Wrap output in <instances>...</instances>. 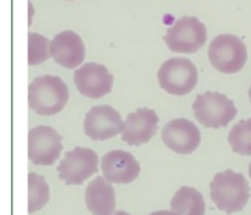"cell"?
<instances>
[{
    "mask_svg": "<svg viewBox=\"0 0 251 215\" xmlns=\"http://www.w3.org/2000/svg\"><path fill=\"white\" fill-rule=\"evenodd\" d=\"M85 44L76 32L68 29L56 34L50 42V54L56 64L65 68H76L85 59Z\"/></svg>",
    "mask_w": 251,
    "mask_h": 215,
    "instance_id": "cell-14",
    "label": "cell"
},
{
    "mask_svg": "<svg viewBox=\"0 0 251 215\" xmlns=\"http://www.w3.org/2000/svg\"><path fill=\"white\" fill-rule=\"evenodd\" d=\"M63 150L61 136L49 126H37L28 133V158L34 165H53Z\"/></svg>",
    "mask_w": 251,
    "mask_h": 215,
    "instance_id": "cell-8",
    "label": "cell"
},
{
    "mask_svg": "<svg viewBox=\"0 0 251 215\" xmlns=\"http://www.w3.org/2000/svg\"><path fill=\"white\" fill-rule=\"evenodd\" d=\"M49 186L44 176L36 172L28 173V213L41 210L49 202Z\"/></svg>",
    "mask_w": 251,
    "mask_h": 215,
    "instance_id": "cell-17",
    "label": "cell"
},
{
    "mask_svg": "<svg viewBox=\"0 0 251 215\" xmlns=\"http://www.w3.org/2000/svg\"><path fill=\"white\" fill-rule=\"evenodd\" d=\"M193 110L198 121L208 129L226 127L238 114L234 102L218 92L199 94L193 104Z\"/></svg>",
    "mask_w": 251,
    "mask_h": 215,
    "instance_id": "cell-3",
    "label": "cell"
},
{
    "mask_svg": "<svg viewBox=\"0 0 251 215\" xmlns=\"http://www.w3.org/2000/svg\"><path fill=\"white\" fill-rule=\"evenodd\" d=\"M211 199L227 214L240 212L250 198V186L245 176L233 170L216 173L210 183Z\"/></svg>",
    "mask_w": 251,
    "mask_h": 215,
    "instance_id": "cell-1",
    "label": "cell"
},
{
    "mask_svg": "<svg viewBox=\"0 0 251 215\" xmlns=\"http://www.w3.org/2000/svg\"><path fill=\"white\" fill-rule=\"evenodd\" d=\"M76 88L85 97L98 99L112 92L113 76L105 66L87 63L74 73Z\"/></svg>",
    "mask_w": 251,
    "mask_h": 215,
    "instance_id": "cell-10",
    "label": "cell"
},
{
    "mask_svg": "<svg viewBox=\"0 0 251 215\" xmlns=\"http://www.w3.org/2000/svg\"><path fill=\"white\" fill-rule=\"evenodd\" d=\"M159 86L173 95L189 94L198 83L196 66L186 58H171L164 61L158 71Z\"/></svg>",
    "mask_w": 251,
    "mask_h": 215,
    "instance_id": "cell-6",
    "label": "cell"
},
{
    "mask_svg": "<svg viewBox=\"0 0 251 215\" xmlns=\"http://www.w3.org/2000/svg\"><path fill=\"white\" fill-rule=\"evenodd\" d=\"M86 136L93 141H107L124 129L119 112L110 105H97L91 108L83 121Z\"/></svg>",
    "mask_w": 251,
    "mask_h": 215,
    "instance_id": "cell-9",
    "label": "cell"
},
{
    "mask_svg": "<svg viewBox=\"0 0 251 215\" xmlns=\"http://www.w3.org/2000/svg\"><path fill=\"white\" fill-rule=\"evenodd\" d=\"M150 215H179L178 213L174 210H158V212L151 213Z\"/></svg>",
    "mask_w": 251,
    "mask_h": 215,
    "instance_id": "cell-20",
    "label": "cell"
},
{
    "mask_svg": "<svg viewBox=\"0 0 251 215\" xmlns=\"http://www.w3.org/2000/svg\"><path fill=\"white\" fill-rule=\"evenodd\" d=\"M96 172H98L97 154L92 149L82 147L66 151L58 166V177L68 186L82 185Z\"/></svg>",
    "mask_w": 251,
    "mask_h": 215,
    "instance_id": "cell-7",
    "label": "cell"
},
{
    "mask_svg": "<svg viewBox=\"0 0 251 215\" xmlns=\"http://www.w3.org/2000/svg\"><path fill=\"white\" fill-rule=\"evenodd\" d=\"M112 215H130V214H129V213L124 212V210H118V212L113 213Z\"/></svg>",
    "mask_w": 251,
    "mask_h": 215,
    "instance_id": "cell-21",
    "label": "cell"
},
{
    "mask_svg": "<svg viewBox=\"0 0 251 215\" xmlns=\"http://www.w3.org/2000/svg\"><path fill=\"white\" fill-rule=\"evenodd\" d=\"M208 59L213 67L221 72H239L248 60L247 45L234 34H220L208 46Z\"/></svg>",
    "mask_w": 251,
    "mask_h": 215,
    "instance_id": "cell-4",
    "label": "cell"
},
{
    "mask_svg": "<svg viewBox=\"0 0 251 215\" xmlns=\"http://www.w3.org/2000/svg\"><path fill=\"white\" fill-rule=\"evenodd\" d=\"M85 200L93 215H112L115 209V191L109 181L97 176L86 187Z\"/></svg>",
    "mask_w": 251,
    "mask_h": 215,
    "instance_id": "cell-15",
    "label": "cell"
},
{
    "mask_svg": "<svg viewBox=\"0 0 251 215\" xmlns=\"http://www.w3.org/2000/svg\"><path fill=\"white\" fill-rule=\"evenodd\" d=\"M100 169L103 176L110 183H126L136 180L140 175V164L131 153L125 150H110L102 156Z\"/></svg>",
    "mask_w": 251,
    "mask_h": 215,
    "instance_id": "cell-12",
    "label": "cell"
},
{
    "mask_svg": "<svg viewBox=\"0 0 251 215\" xmlns=\"http://www.w3.org/2000/svg\"><path fill=\"white\" fill-rule=\"evenodd\" d=\"M158 116L156 111L149 108H140L127 115L124 121L122 139L129 146H141L151 141L157 133Z\"/></svg>",
    "mask_w": 251,
    "mask_h": 215,
    "instance_id": "cell-13",
    "label": "cell"
},
{
    "mask_svg": "<svg viewBox=\"0 0 251 215\" xmlns=\"http://www.w3.org/2000/svg\"><path fill=\"white\" fill-rule=\"evenodd\" d=\"M249 176H250V178H251V163H250V165H249Z\"/></svg>",
    "mask_w": 251,
    "mask_h": 215,
    "instance_id": "cell-22",
    "label": "cell"
},
{
    "mask_svg": "<svg viewBox=\"0 0 251 215\" xmlns=\"http://www.w3.org/2000/svg\"><path fill=\"white\" fill-rule=\"evenodd\" d=\"M172 210L179 215H205L206 203L198 190L183 186L176 191L171 200Z\"/></svg>",
    "mask_w": 251,
    "mask_h": 215,
    "instance_id": "cell-16",
    "label": "cell"
},
{
    "mask_svg": "<svg viewBox=\"0 0 251 215\" xmlns=\"http://www.w3.org/2000/svg\"><path fill=\"white\" fill-rule=\"evenodd\" d=\"M233 151L240 155H251V119L238 122L228 134Z\"/></svg>",
    "mask_w": 251,
    "mask_h": 215,
    "instance_id": "cell-18",
    "label": "cell"
},
{
    "mask_svg": "<svg viewBox=\"0 0 251 215\" xmlns=\"http://www.w3.org/2000/svg\"><path fill=\"white\" fill-rule=\"evenodd\" d=\"M162 139L171 150L178 154H190L200 146L201 132L190 120L174 119L164 125Z\"/></svg>",
    "mask_w": 251,
    "mask_h": 215,
    "instance_id": "cell-11",
    "label": "cell"
},
{
    "mask_svg": "<svg viewBox=\"0 0 251 215\" xmlns=\"http://www.w3.org/2000/svg\"><path fill=\"white\" fill-rule=\"evenodd\" d=\"M50 44L44 36L34 32L28 33V65L44 63L50 56Z\"/></svg>",
    "mask_w": 251,
    "mask_h": 215,
    "instance_id": "cell-19",
    "label": "cell"
},
{
    "mask_svg": "<svg viewBox=\"0 0 251 215\" xmlns=\"http://www.w3.org/2000/svg\"><path fill=\"white\" fill-rule=\"evenodd\" d=\"M69 100V89L58 76L36 77L28 87V105L34 112L50 116L60 112Z\"/></svg>",
    "mask_w": 251,
    "mask_h": 215,
    "instance_id": "cell-2",
    "label": "cell"
},
{
    "mask_svg": "<svg viewBox=\"0 0 251 215\" xmlns=\"http://www.w3.org/2000/svg\"><path fill=\"white\" fill-rule=\"evenodd\" d=\"M249 98H250V102H251V86H250V88H249Z\"/></svg>",
    "mask_w": 251,
    "mask_h": 215,
    "instance_id": "cell-23",
    "label": "cell"
},
{
    "mask_svg": "<svg viewBox=\"0 0 251 215\" xmlns=\"http://www.w3.org/2000/svg\"><path fill=\"white\" fill-rule=\"evenodd\" d=\"M168 48L174 53L191 54L200 50L207 39L206 26L194 16H183L174 22L163 37Z\"/></svg>",
    "mask_w": 251,
    "mask_h": 215,
    "instance_id": "cell-5",
    "label": "cell"
}]
</instances>
